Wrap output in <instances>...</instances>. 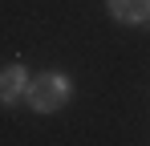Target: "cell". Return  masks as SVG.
Segmentation results:
<instances>
[{
  "mask_svg": "<svg viewBox=\"0 0 150 146\" xmlns=\"http://www.w3.org/2000/svg\"><path fill=\"white\" fill-rule=\"evenodd\" d=\"M110 4V16L122 24H142L150 21V0H105Z\"/></svg>",
  "mask_w": 150,
  "mask_h": 146,
  "instance_id": "cell-3",
  "label": "cell"
},
{
  "mask_svg": "<svg viewBox=\"0 0 150 146\" xmlns=\"http://www.w3.org/2000/svg\"><path fill=\"white\" fill-rule=\"evenodd\" d=\"M69 94H73L69 77H65V73H57V69L41 73V77H33V81L25 85V101L37 110V114H57V110L69 101Z\"/></svg>",
  "mask_w": 150,
  "mask_h": 146,
  "instance_id": "cell-1",
  "label": "cell"
},
{
  "mask_svg": "<svg viewBox=\"0 0 150 146\" xmlns=\"http://www.w3.org/2000/svg\"><path fill=\"white\" fill-rule=\"evenodd\" d=\"M25 85H28L25 65H4L0 69V106H16L25 97Z\"/></svg>",
  "mask_w": 150,
  "mask_h": 146,
  "instance_id": "cell-2",
  "label": "cell"
}]
</instances>
